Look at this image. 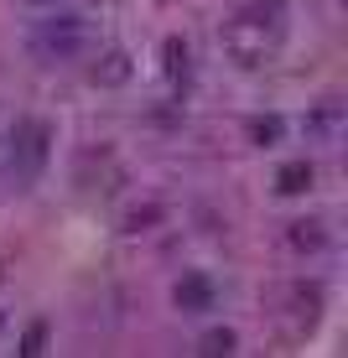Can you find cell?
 <instances>
[{
    "label": "cell",
    "instance_id": "cell-1",
    "mask_svg": "<svg viewBox=\"0 0 348 358\" xmlns=\"http://www.w3.org/2000/svg\"><path fill=\"white\" fill-rule=\"evenodd\" d=\"M177 306L182 312H208V306H214V286H208L203 275H182L177 280Z\"/></svg>",
    "mask_w": 348,
    "mask_h": 358
},
{
    "label": "cell",
    "instance_id": "cell-2",
    "mask_svg": "<svg viewBox=\"0 0 348 358\" xmlns=\"http://www.w3.org/2000/svg\"><path fill=\"white\" fill-rule=\"evenodd\" d=\"M302 187H312V166H286L281 171V192H302Z\"/></svg>",
    "mask_w": 348,
    "mask_h": 358
},
{
    "label": "cell",
    "instance_id": "cell-3",
    "mask_svg": "<svg viewBox=\"0 0 348 358\" xmlns=\"http://www.w3.org/2000/svg\"><path fill=\"white\" fill-rule=\"evenodd\" d=\"M291 244H296V250H322V229H317V218H307V229H291Z\"/></svg>",
    "mask_w": 348,
    "mask_h": 358
},
{
    "label": "cell",
    "instance_id": "cell-4",
    "mask_svg": "<svg viewBox=\"0 0 348 358\" xmlns=\"http://www.w3.org/2000/svg\"><path fill=\"white\" fill-rule=\"evenodd\" d=\"M197 353H234V332H208Z\"/></svg>",
    "mask_w": 348,
    "mask_h": 358
},
{
    "label": "cell",
    "instance_id": "cell-5",
    "mask_svg": "<svg viewBox=\"0 0 348 358\" xmlns=\"http://www.w3.org/2000/svg\"><path fill=\"white\" fill-rule=\"evenodd\" d=\"M276 135H281L276 120H260V125H255V141H260V145H276Z\"/></svg>",
    "mask_w": 348,
    "mask_h": 358
}]
</instances>
